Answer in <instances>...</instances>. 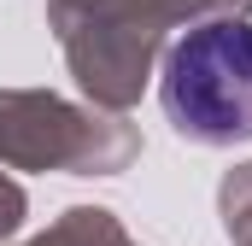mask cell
<instances>
[{"label": "cell", "mask_w": 252, "mask_h": 246, "mask_svg": "<svg viewBox=\"0 0 252 246\" xmlns=\"http://www.w3.org/2000/svg\"><path fill=\"white\" fill-rule=\"evenodd\" d=\"M164 112L182 141H252V24L205 18L164 59Z\"/></svg>", "instance_id": "6da1fadb"}, {"label": "cell", "mask_w": 252, "mask_h": 246, "mask_svg": "<svg viewBox=\"0 0 252 246\" xmlns=\"http://www.w3.org/2000/svg\"><path fill=\"white\" fill-rule=\"evenodd\" d=\"M135 153L124 123H100L47 94H0V158L6 164H70V170H118Z\"/></svg>", "instance_id": "7a4b0ae2"}, {"label": "cell", "mask_w": 252, "mask_h": 246, "mask_svg": "<svg viewBox=\"0 0 252 246\" xmlns=\"http://www.w3.org/2000/svg\"><path fill=\"white\" fill-rule=\"evenodd\" d=\"M70 59L82 70V88L106 106H124L141 94V76H147V59H153V41L158 30L135 24V18H88L82 30H59Z\"/></svg>", "instance_id": "3957f363"}, {"label": "cell", "mask_w": 252, "mask_h": 246, "mask_svg": "<svg viewBox=\"0 0 252 246\" xmlns=\"http://www.w3.org/2000/svg\"><path fill=\"white\" fill-rule=\"evenodd\" d=\"M35 246H124V235L112 229L106 211H70L59 229L47 241H35Z\"/></svg>", "instance_id": "277c9868"}, {"label": "cell", "mask_w": 252, "mask_h": 246, "mask_svg": "<svg viewBox=\"0 0 252 246\" xmlns=\"http://www.w3.org/2000/svg\"><path fill=\"white\" fill-rule=\"evenodd\" d=\"M18 223H24V193L12 182H0V235H12Z\"/></svg>", "instance_id": "5b68a950"}]
</instances>
